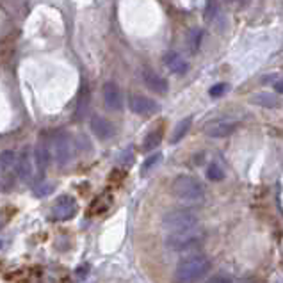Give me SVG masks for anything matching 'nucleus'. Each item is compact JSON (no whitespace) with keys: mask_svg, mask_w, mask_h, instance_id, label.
<instances>
[{"mask_svg":"<svg viewBox=\"0 0 283 283\" xmlns=\"http://www.w3.org/2000/svg\"><path fill=\"white\" fill-rule=\"evenodd\" d=\"M210 271V260L203 255L184 258L175 269V283H196Z\"/></svg>","mask_w":283,"mask_h":283,"instance_id":"nucleus-1","label":"nucleus"},{"mask_svg":"<svg viewBox=\"0 0 283 283\" xmlns=\"http://www.w3.org/2000/svg\"><path fill=\"white\" fill-rule=\"evenodd\" d=\"M171 192L184 203H198L205 198V187L192 175H178L171 184Z\"/></svg>","mask_w":283,"mask_h":283,"instance_id":"nucleus-2","label":"nucleus"},{"mask_svg":"<svg viewBox=\"0 0 283 283\" xmlns=\"http://www.w3.org/2000/svg\"><path fill=\"white\" fill-rule=\"evenodd\" d=\"M196 226H198V216L187 208H177V210L168 212L162 217V228L168 230L169 233L187 232V230H192Z\"/></svg>","mask_w":283,"mask_h":283,"instance_id":"nucleus-3","label":"nucleus"},{"mask_svg":"<svg viewBox=\"0 0 283 283\" xmlns=\"http://www.w3.org/2000/svg\"><path fill=\"white\" fill-rule=\"evenodd\" d=\"M50 153H52L54 162L59 166V168H64V166H68L73 161V153H75V150H73V141L68 132L59 130L52 135Z\"/></svg>","mask_w":283,"mask_h":283,"instance_id":"nucleus-4","label":"nucleus"},{"mask_svg":"<svg viewBox=\"0 0 283 283\" xmlns=\"http://www.w3.org/2000/svg\"><path fill=\"white\" fill-rule=\"evenodd\" d=\"M203 242V232H199L198 228L187 230V232H180V233H171V235L166 239V246H168L171 251H189L198 248Z\"/></svg>","mask_w":283,"mask_h":283,"instance_id":"nucleus-5","label":"nucleus"},{"mask_svg":"<svg viewBox=\"0 0 283 283\" xmlns=\"http://www.w3.org/2000/svg\"><path fill=\"white\" fill-rule=\"evenodd\" d=\"M128 107H130L132 112H135V114L139 116H152L161 110V105L155 100H152L148 96H143V94H132L128 98Z\"/></svg>","mask_w":283,"mask_h":283,"instance_id":"nucleus-6","label":"nucleus"},{"mask_svg":"<svg viewBox=\"0 0 283 283\" xmlns=\"http://www.w3.org/2000/svg\"><path fill=\"white\" fill-rule=\"evenodd\" d=\"M103 103L112 112H119L123 109V93L116 82H105L103 84Z\"/></svg>","mask_w":283,"mask_h":283,"instance_id":"nucleus-7","label":"nucleus"},{"mask_svg":"<svg viewBox=\"0 0 283 283\" xmlns=\"http://www.w3.org/2000/svg\"><path fill=\"white\" fill-rule=\"evenodd\" d=\"M77 212V201L72 196H59L57 201L54 203V208H52V214H54L55 219L59 221H66L72 219Z\"/></svg>","mask_w":283,"mask_h":283,"instance_id":"nucleus-8","label":"nucleus"},{"mask_svg":"<svg viewBox=\"0 0 283 283\" xmlns=\"http://www.w3.org/2000/svg\"><path fill=\"white\" fill-rule=\"evenodd\" d=\"M239 128V121H233V119H221V121H212L205 127V134L208 137H216V139H221V137H228L233 132Z\"/></svg>","mask_w":283,"mask_h":283,"instance_id":"nucleus-9","label":"nucleus"},{"mask_svg":"<svg viewBox=\"0 0 283 283\" xmlns=\"http://www.w3.org/2000/svg\"><path fill=\"white\" fill-rule=\"evenodd\" d=\"M91 130H93V134L101 141L110 139V137H114V134H116L114 125L100 114H94L93 118H91Z\"/></svg>","mask_w":283,"mask_h":283,"instance_id":"nucleus-10","label":"nucleus"},{"mask_svg":"<svg viewBox=\"0 0 283 283\" xmlns=\"http://www.w3.org/2000/svg\"><path fill=\"white\" fill-rule=\"evenodd\" d=\"M34 166H36V169H38V173L43 175L45 171H47V168L50 166V161H52V153H50V148H48L47 143H43V141H39L38 144H36V148H34Z\"/></svg>","mask_w":283,"mask_h":283,"instance_id":"nucleus-11","label":"nucleus"},{"mask_svg":"<svg viewBox=\"0 0 283 283\" xmlns=\"http://www.w3.org/2000/svg\"><path fill=\"white\" fill-rule=\"evenodd\" d=\"M143 81H144V84H146V88L152 89L153 93H157V94L168 93V81H166L164 77L157 75V73L152 72V70H144Z\"/></svg>","mask_w":283,"mask_h":283,"instance_id":"nucleus-12","label":"nucleus"},{"mask_svg":"<svg viewBox=\"0 0 283 283\" xmlns=\"http://www.w3.org/2000/svg\"><path fill=\"white\" fill-rule=\"evenodd\" d=\"M164 64L173 73H177V75H184L189 70V63L180 54H177V52H168L164 55Z\"/></svg>","mask_w":283,"mask_h":283,"instance_id":"nucleus-13","label":"nucleus"},{"mask_svg":"<svg viewBox=\"0 0 283 283\" xmlns=\"http://www.w3.org/2000/svg\"><path fill=\"white\" fill-rule=\"evenodd\" d=\"M251 103L255 105H260V107H266V109H278L282 105V100L278 98V94H273V93H257L251 96Z\"/></svg>","mask_w":283,"mask_h":283,"instance_id":"nucleus-14","label":"nucleus"},{"mask_svg":"<svg viewBox=\"0 0 283 283\" xmlns=\"http://www.w3.org/2000/svg\"><path fill=\"white\" fill-rule=\"evenodd\" d=\"M20 178L21 180H25V182H30L34 177V168H32V157H30V152L25 150V152L21 153V159H20Z\"/></svg>","mask_w":283,"mask_h":283,"instance_id":"nucleus-15","label":"nucleus"},{"mask_svg":"<svg viewBox=\"0 0 283 283\" xmlns=\"http://www.w3.org/2000/svg\"><path fill=\"white\" fill-rule=\"evenodd\" d=\"M190 125H192V116H187V118L180 119L175 127L173 134H171V144H177L186 137V134L190 130Z\"/></svg>","mask_w":283,"mask_h":283,"instance_id":"nucleus-16","label":"nucleus"},{"mask_svg":"<svg viewBox=\"0 0 283 283\" xmlns=\"http://www.w3.org/2000/svg\"><path fill=\"white\" fill-rule=\"evenodd\" d=\"M161 143H162V130L161 128H155V130H152L146 137H144L143 150L144 152H152V150H155Z\"/></svg>","mask_w":283,"mask_h":283,"instance_id":"nucleus-17","label":"nucleus"},{"mask_svg":"<svg viewBox=\"0 0 283 283\" xmlns=\"http://www.w3.org/2000/svg\"><path fill=\"white\" fill-rule=\"evenodd\" d=\"M88 107H89V93H88V88H82L81 89V94H79V107H77V118L82 119L88 112Z\"/></svg>","mask_w":283,"mask_h":283,"instance_id":"nucleus-18","label":"nucleus"},{"mask_svg":"<svg viewBox=\"0 0 283 283\" xmlns=\"http://www.w3.org/2000/svg\"><path fill=\"white\" fill-rule=\"evenodd\" d=\"M110 194H101V196H98V199L96 201L93 203V205H91V208H89V212H91V214H101V212H105L107 208L110 207Z\"/></svg>","mask_w":283,"mask_h":283,"instance_id":"nucleus-19","label":"nucleus"},{"mask_svg":"<svg viewBox=\"0 0 283 283\" xmlns=\"http://www.w3.org/2000/svg\"><path fill=\"white\" fill-rule=\"evenodd\" d=\"M14 164H16V155H14L13 150H5V152L0 153V168L4 171L11 169Z\"/></svg>","mask_w":283,"mask_h":283,"instance_id":"nucleus-20","label":"nucleus"},{"mask_svg":"<svg viewBox=\"0 0 283 283\" xmlns=\"http://www.w3.org/2000/svg\"><path fill=\"white\" fill-rule=\"evenodd\" d=\"M207 177H208V180H212V182H221L224 178V171L221 169V166L219 164H210L208 166V169H207Z\"/></svg>","mask_w":283,"mask_h":283,"instance_id":"nucleus-21","label":"nucleus"},{"mask_svg":"<svg viewBox=\"0 0 283 283\" xmlns=\"http://www.w3.org/2000/svg\"><path fill=\"white\" fill-rule=\"evenodd\" d=\"M201 36H203V30L194 29L189 32V47L192 52H196L199 48V43H201Z\"/></svg>","mask_w":283,"mask_h":283,"instance_id":"nucleus-22","label":"nucleus"},{"mask_svg":"<svg viewBox=\"0 0 283 283\" xmlns=\"http://www.w3.org/2000/svg\"><path fill=\"white\" fill-rule=\"evenodd\" d=\"M161 159H162V155H161V153H155V155L148 157V159L144 161L143 168H141V173H143V175H146V173H148V171H150V169H152L153 166L157 164V162L161 161Z\"/></svg>","mask_w":283,"mask_h":283,"instance_id":"nucleus-23","label":"nucleus"},{"mask_svg":"<svg viewBox=\"0 0 283 283\" xmlns=\"http://www.w3.org/2000/svg\"><path fill=\"white\" fill-rule=\"evenodd\" d=\"M228 89V84H224V82H219V84L212 86L210 91H208V94H210L212 98H217L221 96V94H224V91Z\"/></svg>","mask_w":283,"mask_h":283,"instance_id":"nucleus-24","label":"nucleus"},{"mask_svg":"<svg viewBox=\"0 0 283 283\" xmlns=\"http://www.w3.org/2000/svg\"><path fill=\"white\" fill-rule=\"evenodd\" d=\"M52 190H54V186H52V184H41L38 189L34 190V194L36 196H47V194H50Z\"/></svg>","mask_w":283,"mask_h":283,"instance_id":"nucleus-25","label":"nucleus"},{"mask_svg":"<svg viewBox=\"0 0 283 283\" xmlns=\"http://www.w3.org/2000/svg\"><path fill=\"white\" fill-rule=\"evenodd\" d=\"M216 11H217L216 0H208L207 2V20H212V18L216 16Z\"/></svg>","mask_w":283,"mask_h":283,"instance_id":"nucleus-26","label":"nucleus"},{"mask_svg":"<svg viewBox=\"0 0 283 283\" xmlns=\"http://www.w3.org/2000/svg\"><path fill=\"white\" fill-rule=\"evenodd\" d=\"M207 283H233V282H232V278L226 275H216V276H212Z\"/></svg>","mask_w":283,"mask_h":283,"instance_id":"nucleus-27","label":"nucleus"},{"mask_svg":"<svg viewBox=\"0 0 283 283\" xmlns=\"http://www.w3.org/2000/svg\"><path fill=\"white\" fill-rule=\"evenodd\" d=\"M88 269H89V267L84 264L82 267H79V269H77V276H79V278H86V276H88Z\"/></svg>","mask_w":283,"mask_h":283,"instance_id":"nucleus-28","label":"nucleus"},{"mask_svg":"<svg viewBox=\"0 0 283 283\" xmlns=\"http://www.w3.org/2000/svg\"><path fill=\"white\" fill-rule=\"evenodd\" d=\"M275 89H276V93H283V81L276 82V84H275Z\"/></svg>","mask_w":283,"mask_h":283,"instance_id":"nucleus-29","label":"nucleus"},{"mask_svg":"<svg viewBox=\"0 0 283 283\" xmlns=\"http://www.w3.org/2000/svg\"><path fill=\"white\" fill-rule=\"evenodd\" d=\"M0 248H2V241H0Z\"/></svg>","mask_w":283,"mask_h":283,"instance_id":"nucleus-30","label":"nucleus"},{"mask_svg":"<svg viewBox=\"0 0 283 283\" xmlns=\"http://www.w3.org/2000/svg\"><path fill=\"white\" fill-rule=\"evenodd\" d=\"M226 2H232V0H226Z\"/></svg>","mask_w":283,"mask_h":283,"instance_id":"nucleus-31","label":"nucleus"}]
</instances>
